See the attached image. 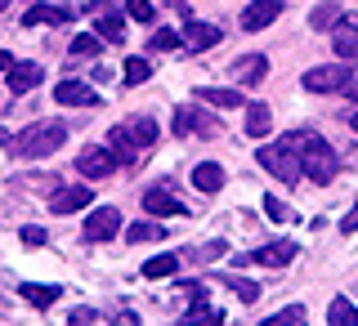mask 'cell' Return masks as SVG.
Masks as SVG:
<instances>
[{
  "label": "cell",
  "mask_w": 358,
  "mask_h": 326,
  "mask_svg": "<svg viewBox=\"0 0 358 326\" xmlns=\"http://www.w3.org/2000/svg\"><path fill=\"white\" fill-rule=\"evenodd\" d=\"M197 98H201V103H210V108H246L242 89H215V85H201V89H197Z\"/></svg>",
  "instance_id": "19"
},
{
  "label": "cell",
  "mask_w": 358,
  "mask_h": 326,
  "mask_svg": "<svg viewBox=\"0 0 358 326\" xmlns=\"http://www.w3.org/2000/svg\"><path fill=\"white\" fill-rule=\"evenodd\" d=\"M264 215L273 219V223H287V206H282L278 197H264Z\"/></svg>",
  "instance_id": "37"
},
{
  "label": "cell",
  "mask_w": 358,
  "mask_h": 326,
  "mask_svg": "<svg viewBox=\"0 0 358 326\" xmlns=\"http://www.w3.org/2000/svg\"><path fill=\"white\" fill-rule=\"evenodd\" d=\"M260 326H305V309H300V304H287V309H278L273 318H264Z\"/></svg>",
  "instance_id": "29"
},
{
  "label": "cell",
  "mask_w": 358,
  "mask_h": 326,
  "mask_svg": "<svg viewBox=\"0 0 358 326\" xmlns=\"http://www.w3.org/2000/svg\"><path fill=\"white\" fill-rule=\"evenodd\" d=\"M327 322H331V326H358V309H354L345 295H336L331 309H327Z\"/></svg>",
  "instance_id": "25"
},
{
  "label": "cell",
  "mask_w": 358,
  "mask_h": 326,
  "mask_svg": "<svg viewBox=\"0 0 358 326\" xmlns=\"http://www.w3.org/2000/svg\"><path fill=\"white\" fill-rule=\"evenodd\" d=\"M0 9H9V0H0Z\"/></svg>",
  "instance_id": "45"
},
{
  "label": "cell",
  "mask_w": 358,
  "mask_h": 326,
  "mask_svg": "<svg viewBox=\"0 0 358 326\" xmlns=\"http://www.w3.org/2000/svg\"><path fill=\"white\" fill-rule=\"evenodd\" d=\"M193 184H197V193H220V188H224V170L215 161H201L193 170Z\"/></svg>",
  "instance_id": "21"
},
{
  "label": "cell",
  "mask_w": 358,
  "mask_h": 326,
  "mask_svg": "<svg viewBox=\"0 0 358 326\" xmlns=\"http://www.w3.org/2000/svg\"><path fill=\"white\" fill-rule=\"evenodd\" d=\"M63 143H67V126H63V121H36V126H27L18 134L9 148H14L18 156H27V161H36V156L59 152Z\"/></svg>",
  "instance_id": "1"
},
{
  "label": "cell",
  "mask_w": 358,
  "mask_h": 326,
  "mask_svg": "<svg viewBox=\"0 0 358 326\" xmlns=\"http://www.w3.org/2000/svg\"><path fill=\"white\" fill-rule=\"evenodd\" d=\"M171 5H175V0H171Z\"/></svg>",
  "instance_id": "46"
},
{
  "label": "cell",
  "mask_w": 358,
  "mask_h": 326,
  "mask_svg": "<svg viewBox=\"0 0 358 326\" xmlns=\"http://www.w3.org/2000/svg\"><path fill=\"white\" fill-rule=\"evenodd\" d=\"M300 156V170H305L309 179H318V184H327V179H336V170H341V156L331 152L327 139H318V134H309L305 148L296 152Z\"/></svg>",
  "instance_id": "2"
},
{
  "label": "cell",
  "mask_w": 358,
  "mask_h": 326,
  "mask_svg": "<svg viewBox=\"0 0 358 326\" xmlns=\"http://www.w3.org/2000/svg\"><path fill=\"white\" fill-rule=\"evenodd\" d=\"M90 14H94V36L99 40H108V45H121V40H126V18H121L117 9L90 5Z\"/></svg>",
  "instance_id": "9"
},
{
  "label": "cell",
  "mask_w": 358,
  "mask_h": 326,
  "mask_svg": "<svg viewBox=\"0 0 358 326\" xmlns=\"http://www.w3.org/2000/svg\"><path fill=\"white\" fill-rule=\"evenodd\" d=\"M108 152L117 156V165H134L143 156V148H139V139L126 130V126H112L108 130Z\"/></svg>",
  "instance_id": "11"
},
{
  "label": "cell",
  "mask_w": 358,
  "mask_h": 326,
  "mask_svg": "<svg viewBox=\"0 0 358 326\" xmlns=\"http://www.w3.org/2000/svg\"><path fill=\"white\" fill-rule=\"evenodd\" d=\"M345 85H350V67L345 63H322L305 72V89H313V94H336Z\"/></svg>",
  "instance_id": "5"
},
{
  "label": "cell",
  "mask_w": 358,
  "mask_h": 326,
  "mask_svg": "<svg viewBox=\"0 0 358 326\" xmlns=\"http://www.w3.org/2000/svg\"><path fill=\"white\" fill-rule=\"evenodd\" d=\"M229 286L238 290V299H242V304H255V299H260V286H255V282H242V277H229Z\"/></svg>",
  "instance_id": "33"
},
{
  "label": "cell",
  "mask_w": 358,
  "mask_h": 326,
  "mask_svg": "<svg viewBox=\"0 0 358 326\" xmlns=\"http://www.w3.org/2000/svg\"><path fill=\"white\" fill-rule=\"evenodd\" d=\"M99 45H103L99 36H76V40H72V59H94Z\"/></svg>",
  "instance_id": "32"
},
{
  "label": "cell",
  "mask_w": 358,
  "mask_h": 326,
  "mask_svg": "<svg viewBox=\"0 0 358 326\" xmlns=\"http://www.w3.org/2000/svg\"><path fill=\"white\" fill-rule=\"evenodd\" d=\"M72 18V9H59V5H31L27 14H22V27H36V22H54V27H59V22H67Z\"/></svg>",
  "instance_id": "20"
},
{
  "label": "cell",
  "mask_w": 358,
  "mask_h": 326,
  "mask_svg": "<svg viewBox=\"0 0 358 326\" xmlns=\"http://www.w3.org/2000/svg\"><path fill=\"white\" fill-rule=\"evenodd\" d=\"M5 81H9V94H31V89L45 81V67L41 63H14V72H9Z\"/></svg>",
  "instance_id": "17"
},
{
  "label": "cell",
  "mask_w": 358,
  "mask_h": 326,
  "mask_svg": "<svg viewBox=\"0 0 358 326\" xmlns=\"http://www.w3.org/2000/svg\"><path fill=\"white\" fill-rule=\"evenodd\" d=\"M331 50L341 59H358V18H341L331 27Z\"/></svg>",
  "instance_id": "18"
},
{
  "label": "cell",
  "mask_w": 358,
  "mask_h": 326,
  "mask_svg": "<svg viewBox=\"0 0 358 326\" xmlns=\"http://www.w3.org/2000/svg\"><path fill=\"white\" fill-rule=\"evenodd\" d=\"M341 232H358V201H354V210L341 219Z\"/></svg>",
  "instance_id": "40"
},
{
  "label": "cell",
  "mask_w": 358,
  "mask_h": 326,
  "mask_svg": "<svg viewBox=\"0 0 358 326\" xmlns=\"http://www.w3.org/2000/svg\"><path fill=\"white\" fill-rule=\"evenodd\" d=\"M175 134H179V139H188V134H206V139H215V134H220V117H210L206 108H175Z\"/></svg>",
  "instance_id": "4"
},
{
  "label": "cell",
  "mask_w": 358,
  "mask_h": 326,
  "mask_svg": "<svg viewBox=\"0 0 358 326\" xmlns=\"http://www.w3.org/2000/svg\"><path fill=\"white\" fill-rule=\"evenodd\" d=\"M9 72H14V59H9V54L0 50V76H9Z\"/></svg>",
  "instance_id": "42"
},
{
  "label": "cell",
  "mask_w": 358,
  "mask_h": 326,
  "mask_svg": "<svg viewBox=\"0 0 358 326\" xmlns=\"http://www.w3.org/2000/svg\"><path fill=\"white\" fill-rule=\"evenodd\" d=\"M5 143H14V134H9L5 126H0V148H5Z\"/></svg>",
  "instance_id": "43"
},
{
  "label": "cell",
  "mask_w": 358,
  "mask_h": 326,
  "mask_svg": "<svg viewBox=\"0 0 358 326\" xmlns=\"http://www.w3.org/2000/svg\"><path fill=\"white\" fill-rule=\"evenodd\" d=\"M350 126H354V130H358V112H350Z\"/></svg>",
  "instance_id": "44"
},
{
  "label": "cell",
  "mask_w": 358,
  "mask_h": 326,
  "mask_svg": "<svg viewBox=\"0 0 358 326\" xmlns=\"http://www.w3.org/2000/svg\"><path fill=\"white\" fill-rule=\"evenodd\" d=\"M67 326H94V309H72Z\"/></svg>",
  "instance_id": "39"
},
{
  "label": "cell",
  "mask_w": 358,
  "mask_h": 326,
  "mask_svg": "<svg viewBox=\"0 0 358 326\" xmlns=\"http://www.w3.org/2000/svg\"><path fill=\"white\" fill-rule=\"evenodd\" d=\"M126 14L139 18V22H152V5L148 0H126Z\"/></svg>",
  "instance_id": "35"
},
{
  "label": "cell",
  "mask_w": 358,
  "mask_h": 326,
  "mask_svg": "<svg viewBox=\"0 0 358 326\" xmlns=\"http://www.w3.org/2000/svg\"><path fill=\"white\" fill-rule=\"evenodd\" d=\"M90 197H94V193H90L85 184H63L59 193L50 197V210H54V215H72V210H85L90 206Z\"/></svg>",
  "instance_id": "13"
},
{
  "label": "cell",
  "mask_w": 358,
  "mask_h": 326,
  "mask_svg": "<svg viewBox=\"0 0 358 326\" xmlns=\"http://www.w3.org/2000/svg\"><path fill=\"white\" fill-rule=\"evenodd\" d=\"M126 130L134 134V139H139V148L148 152V143H157V121L152 117H130L126 121Z\"/></svg>",
  "instance_id": "26"
},
{
  "label": "cell",
  "mask_w": 358,
  "mask_h": 326,
  "mask_svg": "<svg viewBox=\"0 0 358 326\" xmlns=\"http://www.w3.org/2000/svg\"><path fill=\"white\" fill-rule=\"evenodd\" d=\"M179 268V255H152L148 264H143V277H148V282H157V277H171Z\"/></svg>",
  "instance_id": "27"
},
{
  "label": "cell",
  "mask_w": 358,
  "mask_h": 326,
  "mask_svg": "<svg viewBox=\"0 0 358 326\" xmlns=\"http://www.w3.org/2000/svg\"><path fill=\"white\" fill-rule=\"evenodd\" d=\"M336 22H341V9H336V5H318L309 14V27H318V31H331Z\"/></svg>",
  "instance_id": "30"
},
{
  "label": "cell",
  "mask_w": 358,
  "mask_h": 326,
  "mask_svg": "<svg viewBox=\"0 0 358 326\" xmlns=\"http://www.w3.org/2000/svg\"><path fill=\"white\" fill-rule=\"evenodd\" d=\"M229 76L238 85H251L255 89V85H264V76H268V59H264V54H242V59L229 67Z\"/></svg>",
  "instance_id": "10"
},
{
  "label": "cell",
  "mask_w": 358,
  "mask_h": 326,
  "mask_svg": "<svg viewBox=\"0 0 358 326\" xmlns=\"http://www.w3.org/2000/svg\"><path fill=\"white\" fill-rule=\"evenodd\" d=\"M255 161H260L273 179H282V184H296V179L305 175V170H300V156L291 148H282V143H264V148L255 152Z\"/></svg>",
  "instance_id": "3"
},
{
  "label": "cell",
  "mask_w": 358,
  "mask_h": 326,
  "mask_svg": "<svg viewBox=\"0 0 358 326\" xmlns=\"http://www.w3.org/2000/svg\"><path fill=\"white\" fill-rule=\"evenodd\" d=\"M175 45H179V31H171V27H162L152 36V50H175Z\"/></svg>",
  "instance_id": "36"
},
{
  "label": "cell",
  "mask_w": 358,
  "mask_h": 326,
  "mask_svg": "<svg viewBox=\"0 0 358 326\" xmlns=\"http://www.w3.org/2000/svg\"><path fill=\"white\" fill-rule=\"evenodd\" d=\"M121 232V215L112 206H99L94 215L85 219V242H108V237H117Z\"/></svg>",
  "instance_id": "12"
},
{
  "label": "cell",
  "mask_w": 358,
  "mask_h": 326,
  "mask_svg": "<svg viewBox=\"0 0 358 326\" xmlns=\"http://www.w3.org/2000/svg\"><path fill=\"white\" fill-rule=\"evenodd\" d=\"M59 295H63L59 286H22V299H27V304H36V309H50Z\"/></svg>",
  "instance_id": "28"
},
{
  "label": "cell",
  "mask_w": 358,
  "mask_h": 326,
  "mask_svg": "<svg viewBox=\"0 0 358 326\" xmlns=\"http://www.w3.org/2000/svg\"><path fill=\"white\" fill-rule=\"evenodd\" d=\"M22 246H45V228L27 223V228H22Z\"/></svg>",
  "instance_id": "38"
},
{
  "label": "cell",
  "mask_w": 358,
  "mask_h": 326,
  "mask_svg": "<svg viewBox=\"0 0 358 326\" xmlns=\"http://www.w3.org/2000/svg\"><path fill=\"white\" fill-rule=\"evenodd\" d=\"M210 326H215V322H210Z\"/></svg>",
  "instance_id": "47"
},
{
  "label": "cell",
  "mask_w": 358,
  "mask_h": 326,
  "mask_svg": "<svg viewBox=\"0 0 358 326\" xmlns=\"http://www.w3.org/2000/svg\"><path fill=\"white\" fill-rule=\"evenodd\" d=\"M220 40H224V31L215 22H197V18H188V27L179 31V45H184L188 54H201V50H210V45H220Z\"/></svg>",
  "instance_id": "8"
},
{
  "label": "cell",
  "mask_w": 358,
  "mask_h": 326,
  "mask_svg": "<svg viewBox=\"0 0 358 326\" xmlns=\"http://www.w3.org/2000/svg\"><path fill=\"white\" fill-rule=\"evenodd\" d=\"M143 210H148V215H188V206L171 193V188H162V184L143 193Z\"/></svg>",
  "instance_id": "14"
},
{
  "label": "cell",
  "mask_w": 358,
  "mask_h": 326,
  "mask_svg": "<svg viewBox=\"0 0 358 326\" xmlns=\"http://www.w3.org/2000/svg\"><path fill=\"white\" fill-rule=\"evenodd\" d=\"M54 98H59L63 108H99V94L85 81H59L54 85Z\"/></svg>",
  "instance_id": "15"
},
{
  "label": "cell",
  "mask_w": 358,
  "mask_h": 326,
  "mask_svg": "<svg viewBox=\"0 0 358 326\" xmlns=\"http://www.w3.org/2000/svg\"><path fill=\"white\" fill-rule=\"evenodd\" d=\"M278 14H282V0H251V5L242 9V27H246V31H260V27H268Z\"/></svg>",
  "instance_id": "16"
},
{
  "label": "cell",
  "mask_w": 358,
  "mask_h": 326,
  "mask_svg": "<svg viewBox=\"0 0 358 326\" xmlns=\"http://www.w3.org/2000/svg\"><path fill=\"white\" fill-rule=\"evenodd\" d=\"M268 126H273V112H268L264 103H251V108H246V134H251V139H264Z\"/></svg>",
  "instance_id": "23"
},
{
  "label": "cell",
  "mask_w": 358,
  "mask_h": 326,
  "mask_svg": "<svg viewBox=\"0 0 358 326\" xmlns=\"http://www.w3.org/2000/svg\"><path fill=\"white\" fill-rule=\"evenodd\" d=\"M152 76V67H148V59H126V76H121V81L126 85H143Z\"/></svg>",
  "instance_id": "31"
},
{
  "label": "cell",
  "mask_w": 358,
  "mask_h": 326,
  "mask_svg": "<svg viewBox=\"0 0 358 326\" xmlns=\"http://www.w3.org/2000/svg\"><path fill=\"white\" fill-rule=\"evenodd\" d=\"M162 237H166V228H162V223H152V219H139V223H130V228H126V242H130V246L162 242Z\"/></svg>",
  "instance_id": "24"
},
{
  "label": "cell",
  "mask_w": 358,
  "mask_h": 326,
  "mask_svg": "<svg viewBox=\"0 0 358 326\" xmlns=\"http://www.w3.org/2000/svg\"><path fill=\"white\" fill-rule=\"evenodd\" d=\"M291 260H296V246L291 242H268V246H260V251H246V255H238V268H246V264H264V268H287Z\"/></svg>",
  "instance_id": "7"
},
{
  "label": "cell",
  "mask_w": 358,
  "mask_h": 326,
  "mask_svg": "<svg viewBox=\"0 0 358 326\" xmlns=\"http://www.w3.org/2000/svg\"><path fill=\"white\" fill-rule=\"evenodd\" d=\"M117 170V156L108 152V143H90V148L76 156V175L81 179H108Z\"/></svg>",
  "instance_id": "6"
},
{
  "label": "cell",
  "mask_w": 358,
  "mask_h": 326,
  "mask_svg": "<svg viewBox=\"0 0 358 326\" xmlns=\"http://www.w3.org/2000/svg\"><path fill=\"white\" fill-rule=\"evenodd\" d=\"M345 94H350V98H354V103H358V63L350 67V85H345Z\"/></svg>",
  "instance_id": "41"
},
{
  "label": "cell",
  "mask_w": 358,
  "mask_h": 326,
  "mask_svg": "<svg viewBox=\"0 0 358 326\" xmlns=\"http://www.w3.org/2000/svg\"><path fill=\"white\" fill-rule=\"evenodd\" d=\"M224 251H229L224 242H210V246H201V251H193V260H197V264H215Z\"/></svg>",
  "instance_id": "34"
},
{
  "label": "cell",
  "mask_w": 358,
  "mask_h": 326,
  "mask_svg": "<svg viewBox=\"0 0 358 326\" xmlns=\"http://www.w3.org/2000/svg\"><path fill=\"white\" fill-rule=\"evenodd\" d=\"M210 322H220V313L206 304V295H193V309L179 318V326H210Z\"/></svg>",
  "instance_id": "22"
}]
</instances>
